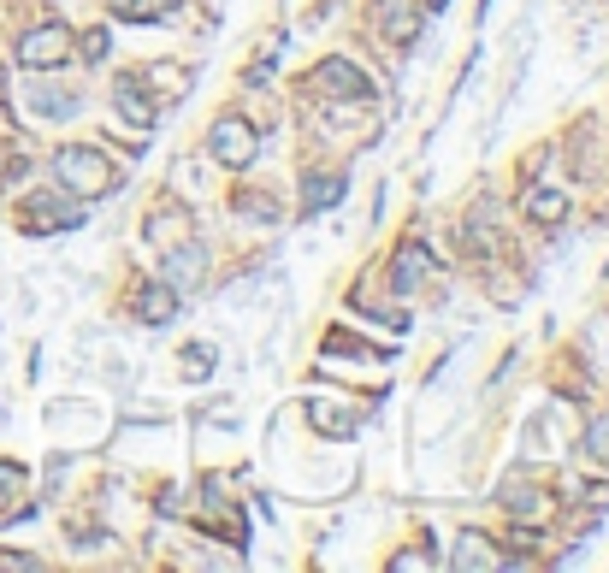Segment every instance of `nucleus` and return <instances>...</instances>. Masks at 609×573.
Listing matches in <instances>:
<instances>
[{
  "label": "nucleus",
  "instance_id": "nucleus-1",
  "mask_svg": "<svg viewBox=\"0 0 609 573\" xmlns=\"http://www.w3.org/2000/svg\"><path fill=\"white\" fill-rule=\"evenodd\" d=\"M60 184L77 190V195H107L119 184V172H113L95 148H66V154H60Z\"/></svg>",
  "mask_w": 609,
  "mask_h": 573
},
{
  "label": "nucleus",
  "instance_id": "nucleus-2",
  "mask_svg": "<svg viewBox=\"0 0 609 573\" xmlns=\"http://www.w3.org/2000/svg\"><path fill=\"white\" fill-rule=\"evenodd\" d=\"M207 148H213V160H219V166L243 172V166H255V148H261V142H255V130L231 113V119H219V125L207 130Z\"/></svg>",
  "mask_w": 609,
  "mask_h": 573
},
{
  "label": "nucleus",
  "instance_id": "nucleus-3",
  "mask_svg": "<svg viewBox=\"0 0 609 573\" xmlns=\"http://www.w3.org/2000/svg\"><path fill=\"white\" fill-rule=\"evenodd\" d=\"M66 54H71V30H66V24L24 30V42H18V60L30 65V71H48V65H60Z\"/></svg>",
  "mask_w": 609,
  "mask_h": 573
},
{
  "label": "nucleus",
  "instance_id": "nucleus-4",
  "mask_svg": "<svg viewBox=\"0 0 609 573\" xmlns=\"http://www.w3.org/2000/svg\"><path fill=\"white\" fill-rule=\"evenodd\" d=\"M83 213H77V201H60V195H30L24 201V231H66V225H77Z\"/></svg>",
  "mask_w": 609,
  "mask_h": 573
},
{
  "label": "nucleus",
  "instance_id": "nucleus-5",
  "mask_svg": "<svg viewBox=\"0 0 609 573\" xmlns=\"http://www.w3.org/2000/svg\"><path fill=\"white\" fill-rule=\"evenodd\" d=\"M320 89H326V95H373V77L355 71L349 60H326L320 65Z\"/></svg>",
  "mask_w": 609,
  "mask_h": 573
},
{
  "label": "nucleus",
  "instance_id": "nucleus-6",
  "mask_svg": "<svg viewBox=\"0 0 609 573\" xmlns=\"http://www.w3.org/2000/svg\"><path fill=\"white\" fill-rule=\"evenodd\" d=\"M308 420H314L326 438H349V432H355V414L343 408V396H314V402H308Z\"/></svg>",
  "mask_w": 609,
  "mask_h": 573
},
{
  "label": "nucleus",
  "instance_id": "nucleus-7",
  "mask_svg": "<svg viewBox=\"0 0 609 573\" xmlns=\"http://www.w3.org/2000/svg\"><path fill=\"white\" fill-rule=\"evenodd\" d=\"M202 272H207V255L196 249V243H190V249L166 255V272H160V278H166L172 290H190V284H202Z\"/></svg>",
  "mask_w": 609,
  "mask_h": 573
},
{
  "label": "nucleus",
  "instance_id": "nucleus-8",
  "mask_svg": "<svg viewBox=\"0 0 609 573\" xmlns=\"http://www.w3.org/2000/svg\"><path fill=\"white\" fill-rule=\"evenodd\" d=\"M113 101H119V113H125L136 130L154 125V107H148V95H142V83H136V77H119V83H113Z\"/></svg>",
  "mask_w": 609,
  "mask_h": 573
},
{
  "label": "nucleus",
  "instance_id": "nucleus-9",
  "mask_svg": "<svg viewBox=\"0 0 609 573\" xmlns=\"http://www.w3.org/2000/svg\"><path fill=\"white\" fill-rule=\"evenodd\" d=\"M136 314L148 319V325H160V319H172V314H178V290H172L166 278H160V284H148V290L136 296Z\"/></svg>",
  "mask_w": 609,
  "mask_h": 573
},
{
  "label": "nucleus",
  "instance_id": "nucleus-10",
  "mask_svg": "<svg viewBox=\"0 0 609 573\" xmlns=\"http://www.w3.org/2000/svg\"><path fill=\"white\" fill-rule=\"evenodd\" d=\"M30 107H36V113H48V119H66V113H77V95H71V89H54V83H42V77H36V83H30Z\"/></svg>",
  "mask_w": 609,
  "mask_h": 573
},
{
  "label": "nucleus",
  "instance_id": "nucleus-11",
  "mask_svg": "<svg viewBox=\"0 0 609 573\" xmlns=\"http://www.w3.org/2000/svg\"><path fill=\"white\" fill-rule=\"evenodd\" d=\"M338 195H343V178H338V172H308V178H302V201H308V213L332 207Z\"/></svg>",
  "mask_w": 609,
  "mask_h": 573
},
{
  "label": "nucleus",
  "instance_id": "nucleus-12",
  "mask_svg": "<svg viewBox=\"0 0 609 573\" xmlns=\"http://www.w3.org/2000/svg\"><path fill=\"white\" fill-rule=\"evenodd\" d=\"M462 568H503V550H485L479 532H462V550H456Z\"/></svg>",
  "mask_w": 609,
  "mask_h": 573
},
{
  "label": "nucleus",
  "instance_id": "nucleus-13",
  "mask_svg": "<svg viewBox=\"0 0 609 573\" xmlns=\"http://www.w3.org/2000/svg\"><path fill=\"white\" fill-rule=\"evenodd\" d=\"M420 278H426V249H420V243H408L403 255H397V290H414Z\"/></svg>",
  "mask_w": 609,
  "mask_h": 573
},
{
  "label": "nucleus",
  "instance_id": "nucleus-14",
  "mask_svg": "<svg viewBox=\"0 0 609 573\" xmlns=\"http://www.w3.org/2000/svg\"><path fill=\"white\" fill-rule=\"evenodd\" d=\"M113 6H119V12H125L131 24H154V18H166V12H172L178 0H113Z\"/></svg>",
  "mask_w": 609,
  "mask_h": 573
},
{
  "label": "nucleus",
  "instance_id": "nucleus-15",
  "mask_svg": "<svg viewBox=\"0 0 609 573\" xmlns=\"http://www.w3.org/2000/svg\"><path fill=\"white\" fill-rule=\"evenodd\" d=\"M562 207H568V201H562L556 190H527V213L544 219V225H556V219H562Z\"/></svg>",
  "mask_w": 609,
  "mask_h": 573
},
{
  "label": "nucleus",
  "instance_id": "nucleus-16",
  "mask_svg": "<svg viewBox=\"0 0 609 573\" xmlns=\"http://www.w3.org/2000/svg\"><path fill=\"white\" fill-rule=\"evenodd\" d=\"M184 355H190V361H184V373H190V379H202L207 367H213V361H207V355H213L207 343H196V349H184Z\"/></svg>",
  "mask_w": 609,
  "mask_h": 573
},
{
  "label": "nucleus",
  "instance_id": "nucleus-17",
  "mask_svg": "<svg viewBox=\"0 0 609 573\" xmlns=\"http://www.w3.org/2000/svg\"><path fill=\"white\" fill-rule=\"evenodd\" d=\"M101 54H107V30H89L83 36V60H101Z\"/></svg>",
  "mask_w": 609,
  "mask_h": 573
},
{
  "label": "nucleus",
  "instance_id": "nucleus-18",
  "mask_svg": "<svg viewBox=\"0 0 609 573\" xmlns=\"http://www.w3.org/2000/svg\"><path fill=\"white\" fill-rule=\"evenodd\" d=\"M432 6H444V0H432Z\"/></svg>",
  "mask_w": 609,
  "mask_h": 573
}]
</instances>
